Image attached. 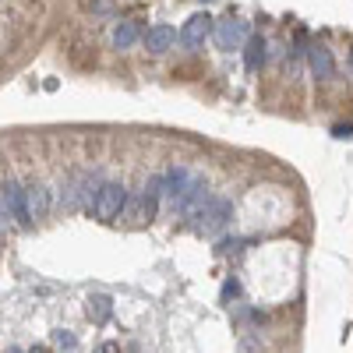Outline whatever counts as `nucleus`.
<instances>
[{"mask_svg": "<svg viewBox=\"0 0 353 353\" xmlns=\"http://www.w3.org/2000/svg\"><path fill=\"white\" fill-rule=\"evenodd\" d=\"M216 43L219 50H237L241 43H248V25L241 18H223L216 25Z\"/></svg>", "mask_w": 353, "mask_h": 353, "instance_id": "obj_5", "label": "nucleus"}, {"mask_svg": "<svg viewBox=\"0 0 353 353\" xmlns=\"http://www.w3.org/2000/svg\"><path fill=\"white\" fill-rule=\"evenodd\" d=\"M237 293H241V283H237V279H226V283H223V297H226V301L237 297Z\"/></svg>", "mask_w": 353, "mask_h": 353, "instance_id": "obj_14", "label": "nucleus"}, {"mask_svg": "<svg viewBox=\"0 0 353 353\" xmlns=\"http://www.w3.org/2000/svg\"><path fill=\"white\" fill-rule=\"evenodd\" d=\"M241 248H244V241H241V237H233V241L226 237V241H219V248H216V251H219V254H230V251H241Z\"/></svg>", "mask_w": 353, "mask_h": 353, "instance_id": "obj_13", "label": "nucleus"}, {"mask_svg": "<svg viewBox=\"0 0 353 353\" xmlns=\"http://www.w3.org/2000/svg\"><path fill=\"white\" fill-rule=\"evenodd\" d=\"M113 314V301L103 297V293H96V297H88V318L96 321V325H103V321H110Z\"/></svg>", "mask_w": 353, "mask_h": 353, "instance_id": "obj_11", "label": "nucleus"}, {"mask_svg": "<svg viewBox=\"0 0 353 353\" xmlns=\"http://www.w3.org/2000/svg\"><path fill=\"white\" fill-rule=\"evenodd\" d=\"M350 68H353V57H350Z\"/></svg>", "mask_w": 353, "mask_h": 353, "instance_id": "obj_18", "label": "nucleus"}, {"mask_svg": "<svg viewBox=\"0 0 353 353\" xmlns=\"http://www.w3.org/2000/svg\"><path fill=\"white\" fill-rule=\"evenodd\" d=\"M332 134H336V138H353V124H336Z\"/></svg>", "mask_w": 353, "mask_h": 353, "instance_id": "obj_16", "label": "nucleus"}, {"mask_svg": "<svg viewBox=\"0 0 353 353\" xmlns=\"http://www.w3.org/2000/svg\"><path fill=\"white\" fill-rule=\"evenodd\" d=\"M4 219H14L18 226H32V212H28V194L18 188V181H4Z\"/></svg>", "mask_w": 353, "mask_h": 353, "instance_id": "obj_3", "label": "nucleus"}, {"mask_svg": "<svg viewBox=\"0 0 353 353\" xmlns=\"http://www.w3.org/2000/svg\"><path fill=\"white\" fill-rule=\"evenodd\" d=\"M212 14H205V11H198V14H191L188 21H184V28H181V43L188 46V50H201L205 46V39L212 36Z\"/></svg>", "mask_w": 353, "mask_h": 353, "instance_id": "obj_4", "label": "nucleus"}, {"mask_svg": "<svg viewBox=\"0 0 353 353\" xmlns=\"http://www.w3.org/2000/svg\"><path fill=\"white\" fill-rule=\"evenodd\" d=\"M53 339H57V343H61V346H68V350H74V336H71V332H64V329H61V332H57Z\"/></svg>", "mask_w": 353, "mask_h": 353, "instance_id": "obj_15", "label": "nucleus"}, {"mask_svg": "<svg viewBox=\"0 0 353 353\" xmlns=\"http://www.w3.org/2000/svg\"><path fill=\"white\" fill-rule=\"evenodd\" d=\"M201 4H212V0H201Z\"/></svg>", "mask_w": 353, "mask_h": 353, "instance_id": "obj_17", "label": "nucleus"}, {"mask_svg": "<svg viewBox=\"0 0 353 353\" xmlns=\"http://www.w3.org/2000/svg\"><path fill=\"white\" fill-rule=\"evenodd\" d=\"M176 39H181V36H176V28H170V25H152L149 32L141 36V43H145L149 53H166Z\"/></svg>", "mask_w": 353, "mask_h": 353, "instance_id": "obj_6", "label": "nucleus"}, {"mask_svg": "<svg viewBox=\"0 0 353 353\" xmlns=\"http://www.w3.org/2000/svg\"><path fill=\"white\" fill-rule=\"evenodd\" d=\"M134 39H138V25H134V21H121V25L113 28V46H117V50L134 46Z\"/></svg>", "mask_w": 353, "mask_h": 353, "instance_id": "obj_12", "label": "nucleus"}, {"mask_svg": "<svg viewBox=\"0 0 353 353\" xmlns=\"http://www.w3.org/2000/svg\"><path fill=\"white\" fill-rule=\"evenodd\" d=\"M124 205H128V188H124L121 181H106L103 191H99V198H96L92 216L103 219V223H113L117 216L124 212Z\"/></svg>", "mask_w": 353, "mask_h": 353, "instance_id": "obj_1", "label": "nucleus"}, {"mask_svg": "<svg viewBox=\"0 0 353 353\" xmlns=\"http://www.w3.org/2000/svg\"><path fill=\"white\" fill-rule=\"evenodd\" d=\"M25 194H28V212H32V219H43L50 212V191L43 184H32Z\"/></svg>", "mask_w": 353, "mask_h": 353, "instance_id": "obj_9", "label": "nucleus"}, {"mask_svg": "<svg viewBox=\"0 0 353 353\" xmlns=\"http://www.w3.org/2000/svg\"><path fill=\"white\" fill-rule=\"evenodd\" d=\"M307 61H311V74H314L318 81L332 78V71H336V61H332V53H329L325 46H311Z\"/></svg>", "mask_w": 353, "mask_h": 353, "instance_id": "obj_7", "label": "nucleus"}, {"mask_svg": "<svg viewBox=\"0 0 353 353\" xmlns=\"http://www.w3.org/2000/svg\"><path fill=\"white\" fill-rule=\"evenodd\" d=\"M244 64H248V71H258L265 64V39L261 36H248V43H244Z\"/></svg>", "mask_w": 353, "mask_h": 353, "instance_id": "obj_10", "label": "nucleus"}, {"mask_svg": "<svg viewBox=\"0 0 353 353\" xmlns=\"http://www.w3.org/2000/svg\"><path fill=\"white\" fill-rule=\"evenodd\" d=\"M198 216V233H205V237H212V233H219L226 226V219L233 216V205L226 198H205V205L194 212Z\"/></svg>", "mask_w": 353, "mask_h": 353, "instance_id": "obj_2", "label": "nucleus"}, {"mask_svg": "<svg viewBox=\"0 0 353 353\" xmlns=\"http://www.w3.org/2000/svg\"><path fill=\"white\" fill-rule=\"evenodd\" d=\"M188 184H191V173H188V170H181V166H170V170L163 173V188H166L170 201L181 198V194L188 191Z\"/></svg>", "mask_w": 353, "mask_h": 353, "instance_id": "obj_8", "label": "nucleus"}]
</instances>
